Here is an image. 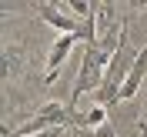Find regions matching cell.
Returning a JSON list of instances; mask_svg holds the SVG:
<instances>
[{"mask_svg": "<svg viewBox=\"0 0 147 137\" xmlns=\"http://www.w3.org/2000/svg\"><path fill=\"white\" fill-rule=\"evenodd\" d=\"M80 44L77 40V34H64L57 37L54 44H50V54H47V74H44V84H57V74H60V67H64V60L70 57V50Z\"/></svg>", "mask_w": 147, "mask_h": 137, "instance_id": "obj_1", "label": "cell"}, {"mask_svg": "<svg viewBox=\"0 0 147 137\" xmlns=\"http://www.w3.org/2000/svg\"><path fill=\"white\" fill-rule=\"evenodd\" d=\"M37 13H40V20H44V24H50L54 30H60V37H64V34H77V30H80V20L70 17L60 3H40V7H37Z\"/></svg>", "mask_w": 147, "mask_h": 137, "instance_id": "obj_2", "label": "cell"}, {"mask_svg": "<svg viewBox=\"0 0 147 137\" xmlns=\"http://www.w3.org/2000/svg\"><path fill=\"white\" fill-rule=\"evenodd\" d=\"M104 124H110V120H107V107L90 104V107L80 110V127H77V130H97V127H104Z\"/></svg>", "mask_w": 147, "mask_h": 137, "instance_id": "obj_3", "label": "cell"}, {"mask_svg": "<svg viewBox=\"0 0 147 137\" xmlns=\"http://www.w3.org/2000/svg\"><path fill=\"white\" fill-rule=\"evenodd\" d=\"M60 7L70 13V17H77L84 24V20H94V7L97 3H84V0H67V3H60Z\"/></svg>", "mask_w": 147, "mask_h": 137, "instance_id": "obj_4", "label": "cell"}, {"mask_svg": "<svg viewBox=\"0 0 147 137\" xmlns=\"http://www.w3.org/2000/svg\"><path fill=\"white\" fill-rule=\"evenodd\" d=\"M17 47H7L3 50V77H10V74H17Z\"/></svg>", "mask_w": 147, "mask_h": 137, "instance_id": "obj_5", "label": "cell"}, {"mask_svg": "<svg viewBox=\"0 0 147 137\" xmlns=\"http://www.w3.org/2000/svg\"><path fill=\"white\" fill-rule=\"evenodd\" d=\"M80 137H117V127L114 124H104V127H97V130H77Z\"/></svg>", "mask_w": 147, "mask_h": 137, "instance_id": "obj_6", "label": "cell"}, {"mask_svg": "<svg viewBox=\"0 0 147 137\" xmlns=\"http://www.w3.org/2000/svg\"><path fill=\"white\" fill-rule=\"evenodd\" d=\"M144 120H147V87H144Z\"/></svg>", "mask_w": 147, "mask_h": 137, "instance_id": "obj_7", "label": "cell"}]
</instances>
